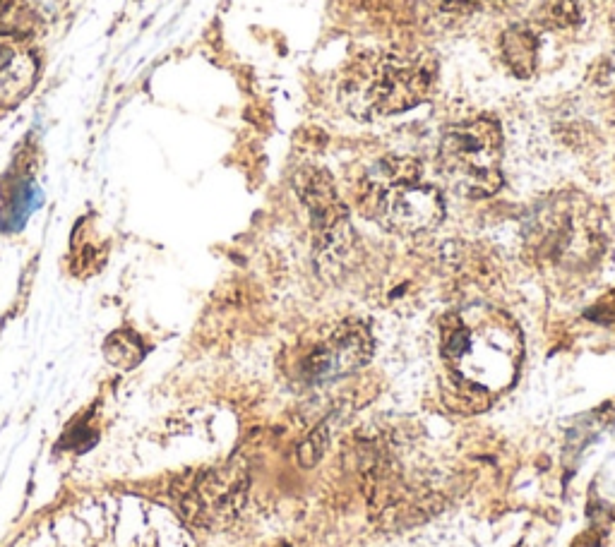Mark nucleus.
Returning <instances> with one entry per match:
<instances>
[{
  "label": "nucleus",
  "mask_w": 615,
  "mask_h": 547,
  "mask_svg": "<svg viewBox=\"0 0 615 547\" xmlns=\"http://www.w3.org/2000/svg\"><path fill=\"white\" fill-rule=\"evenodd\" d=\"M443 356L464 384L500 389L515 377L522 339L510 317L498 310L452 312L443 322Z\"/></svg>",
  "instance_id": "f257e3e1"
},
{
  "label": "nucleus",
  "mask_w": 615,
  "mask_h": 547,
  "mask_svg": "<svg viewBox=\"0 0 615 547\" xmlns=\"http://www.w3.org/2000/svg\"><path fill=\"white\" fill-rule=\"evenodd\" d=\"M524 238L531 260L541 267L577 272L606 250V216L587 197L560 192L531 212Z\"/></svg>",
  "instance_id": "f03ea898"
},
{
  "label": "nucleus",
  "mask_w": 615,
  "mask_h": 547,
  "mask_svg": "<svg viewBox=\"0 0 615 547\" xmlns=\"http://www.w3.org/2000/svg\"><path fill=\"white\" fill-rule=\"evenodd\" d=\"M358 204L363 214L399 236L433 231L445 219L443 195L423 180L421 161L411 156H385L370 168Z\"/></svg>",
  "instance_id": "7ed1b4c3"
},
{
  "label": "nucleus",
  "mask_w": 615,
  "mask_h": 547,
  "mask_svg": "<svg viewBox=\"0 0 615 547\" xmlns=\"http://www.w3.org/2000/svg\"><path fill=\"white\" fill-rule=\"evenodd\" d=\"M435 82V63L426 56L375 58L344 84V99L354 116H394L428 99Z\"/></svg>",
  "instance_id": "20e7f679"
},
{
  "label": "nucleus",
  "mask_w": 615,
  "mask_h": 547,
  "mask_svg": "<svg viewBox=\"0 0 615 547\" xmlns=\"http://www.w3.org/2000/svg\"><path fill=\"white\" fill-rule=\"evenodd\" d=\"M503 132L493 118L452 125L438 149V168L452 190L486 200L503 185Z\"/></svg>",
  "instance_id": "39448f33"
},
{
  "label": "nucleus",
  "mask_w": 615,
  "mask_h": 547,
  "mask_svg": "<svg viewBox=\"0 0 615 547\" xmlns=\"http://www.w3.org/2000/svg\"><path fill=\"white\" fill-rule=\"evenodd\" d=\"M250 488L248 468L243 461H229L224 466L205 468L183 478L173 488L178 512L190 524L202 528H219L236 519L246 504Z\"/></svg>",
  "instance_id": "423d86ee"
},
{
  "label": "nucleus",
  "mask_w": 615,
  "mask_h": 547,
  "mask_svg": "<svg viewBox=\"0 0 615 547\" xmlns=\"http://www.w3.org/2000/svg\"><path fill=\"white\" fill-rule=\"evenodd\" d=\"M296 192L310 214L320 269L342 267L354 245V228L332 176L325 168H303L296 176Z\"/></svg>",
  "instance_id": "0eeeda50"
},
{
  "label": "nucleus",
  "mask_w": 615,
  "mask_h": 547,
  "mask_svg": "<svg viewBox=\"0 0 615 547\" xmlns=\"http://www.w3.org/2000/svg\"><path fill=\"white\" fill-rule=\"evenodd\" d=\"M373 356V336L358 320H344L332 327L303 358V380L325 384L354 375Z\"/></svg>",
  "instance_id": "6e6552de"
},
{
  "label": "nucleus",
  "mask_w": 615,
  "mask_h": 547,
  "mask_svg": "<svg viewBox=\"0 0 615 547\" xmlns=\"http://www.w3.org/2000/svg\"><path fill=\"white\" fill-rule=\"evenodd\" d=\"M536 53H539V39L524 24H515L503 34L505 63L517 77H529L534 72Z\"/></svg>",
  "instance_id": "1a4fd4ad"
},
{
  "label": "nucleus",
  "mask_w": 615,
  "mask_h": 547,
  "mask_svg": "<svg viewBox=\"0 0 615 547\" xmlns=\"http://www.w3.org/2000/svg\"><path fill=\"white\" fill-rule=\"evenodd\" d=\"M32 72L34 65L25 53H20L17 48L0 41V87L15 84V87L22 89V80H29Z\"/></svg>",
  "instance_id": "9d476101"
},
{
  "label": "nucleus",
  "mask_w": 615,
  "mask_h": 547,
  "mask_svg": "<svg viewBox=\"0 0 615 547\" xmlns=\"http://www.w3.org/2000/svg\"><path fill=\"white\" fill-rule=\"evenodd\" d=\"M39 200H41V192L37 185H34L32 180H20L13 192V197H10V202H8V219H5V224L13 228L22 226V221L27 219L29 212H34V207H37Z\"/></svg>",
  "instance_id": "9b49d317"
},
{
  "label": "nucleus",
  "mask_w": 615,
  "mask_h": 547,
  "mask_svg": "<svg viewBox=\"0 0 615 547\" xmlns=\"http://www.w3.org/2000/svg\"><path fill=\"white\" fill-rule=\"evenodd\" d=\"M145 348L140 346V339L130 332H118L113 334L106 344V356L113 365H121V368H133L140 363Z\"/></svg>",
  "instance_id": "f8f14e48"
},
{
  "label": "nucleus",
  "mask_w": 615,
  "mask_h": 547,
  "mask_svg": "<svg viewBox=\"0 0 615 547\" xmlns=\"http://www.w3.org/2000/svg\"><path fill=\"white\" fill-rule=\"evenodd\" d=\"M519 3V0H438V5L447 12H479L491 8H505V5Z\"/></svg>",
  "instance_id": "ddd939ff"
},
{
  "label": "nucleus",
  "mask_w": 615,
  "mask_h": 547,
  "mask_svg": "<svg viewBox=\"0 0 615 547\" xmlns=\"http://www.w3.org/2000/svg\"><path fill=\"white\" fill-rule=\"evenodd\" d=\"M611 24H613V34H615V12H613V22Z\"/></svg>",
  "instance_id": "4468645a"
}]
</instances>
